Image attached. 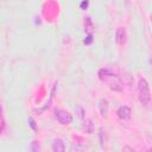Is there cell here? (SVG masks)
I'll use <instances>...</instances> for the list:
<instances>
[{"mask_svg": "<svg viewBox=\"0 0 152 152\" xmlns=\"http://www.w3.org/2000/svg\"><path fill=\"white\" fill-rule=\"evenodd\" d=\"M99 76L103 82L109 84V88L112 90H114V91H121L122 90V83H121L120 78L114 72H112L110 70L102 69L99 71Z\"/></svg>", "mask_w": 152, "mask_h": 152, "instance_id": "obj_1", "label": "cell"}, {"mask_svg": "<svg viewBox=\"0 0 152 152\" xmlns=\"http://www.w3.org/2000/svg\"><path fill=\"white\" fill-rule=\"evenodd\" d=\"M138 97L139 101L144 104V106H148L150 101H151V93H150V87L148 83L145 78H140L139 83H138Z\"/></svg>", "mask_w": 152, "mask_h": 152, "instance_id": "obj_2", "label": "cell"}, {"mask_svg": "<svg viewBox=\"0 0 152 152\" xmlns=\"http://www.w3.org/2000/svg\"><path fill=\"white\" fill-rule=\"evenodd\" d=\"M55 115H56V119L58 120V122L62 124V125H69V124H71V121H72L71 114H69V113L65 112V110L56 109V110H55Z\"/></svg>", "mask_w": 152, "mask_h": 152, "instance_id": "obj_3", "label": "cell"}, {"mask_svg": "<svg viewBox=\"0 0 152 152\" xmlns=\"http://www.w3.org/2000/svg\"><path fill=\"white\" fill-rule=\"evenodd\" d=\"M115 40H116V43L120 44V45L125 44V42H126V30H125L124 27H119V28L116 30Z\"/></svg>", "mask_w": 152, "mask_h": 152, "instance_id": "obj_4", "label": "cell"}, {"mask_svg": "<svg viewBox=\"0 0 152 152\" xmlns=\"http://www.w3.org/2000/svg\"><path fill=\"white\" fill-rule=\"evenodd\" d=\"M118 116L122 120H126V119H129L131 116V109L127 107V106H122L118 109Z\"/></svg>", "mask_w": 152, "mask_h": 152, "instance_id": "obj_5", "label": "cell"}, {"mask_svg": "<svg viewBox=\"0 0 152 152\" xmlns=\"http://www.w3.org/2000/svg\"><path fill=\"white\" fill-rule=\"evenodd\" d=\"M52 150L55 152H63L65 150V145L62 139H55L52 144Z\"/></svg>", "mask_w": 152, "mask_h": 152, "instance_id": "obj_6", "label": "cell"}, {"mask_svg": "<svg viewBox=\"0 0 152 152\" xmlns=\"http://www.w3.org/2000/svg\"><path fill=\"white\" fill-rule=\"evenodd\" d=\"M83 131L87 133V134H91L93 131H94V125H93V121L90 119H86V121L83 122V126H82Z\"/></svg>", "mask_w": 152, "mask_h": 152, "instance_id": "obj_7", "label": "cell"}, {"mask_svg": "<svg viewBox=\"0 0 152 152\" xmlns=\"http://www.w3.org/2000/svg\"><path fill=\"white\" fill-rule=\"evenodd\" d=\"M99 109H100L101 115L102 116H106L107 113H108V101L104 100V99H102L100 101V103H99Z\"/></svg>", "mask_w": 152, "mask_h": 152, "instance_id": "obj_8", "label": "cell"}, {"mask_svg": "<svg viewBox=\"0 0 152 152\" xmlns=\"http://www.w3.org/2000/svg\"><path fill=\"white\" fill-rule=\"evenodd\" d=\"M84 27H86L87 31H89V32L93 30V21H91V19H90L89 17L84 18Z\"/></svg>", "mask_w": 152, "mask_h": 152, "instance_id": "obj_9", "label": "cell"}, {"mask_svg": "<svg viewBox=\"0 0 152 152\" xmlns=\"http://www.w3.org/2000/svg\"><path fill=\"white\" fill-rule=\"evenodd\" d=\"M30 150L31 151H33V152H38V151H40V145H39V142L38 141H32V144H31V146H30Z\"/></svg>", "mask_w": 152, "mask_h": 152, "instance_id": "obj_10", "label": "cell"}, {"mask_svg": "<svg viewBox=\"0 0 152 152\" xmlns=\"http://www.w3.org/2000/svg\"><path fill=\"white\" fill-rule=\"evenodd\" d=\"M75 112H76V114H77V116H78L80 119H82V118H83V114H84V109H83L81 106H77V107L75 108Z\"/></svg>", "mask_w": 152, "mask_h": 152, "instance_id": "obj_11", "label": "cell"}, {"mask_svg": "<svg viewBox=\"0 0 152 152\" xmlns=\"http://www.w3.org/2000/svg\"><path fill=\"white\" fill-rule=\"evenodd\" d=\"M4 131H5V121L1 114V106H0V132H4Z\"/></svg>", "mask_w": 152, "mask_h": 152, "instance_id": "obj_12", "label": "cell"}, {"mask_svg": "<svg viewBox=\"0 0 152 152\" xmlns=\"http://www.w3.org/2000/svg\"><path fill=\"white\" fill-rule=\"evenodd\" d=\"M28 122H30V126H31L33 129H36V125H34V121H33V119H32V118H30V119H28Z\"/></svg>", "mask_w": 152, "mask_h": 152, "instance_id": "obj_13", "label": "cell"}, {"mask_svg": "<svg viewBox=\"0 0 152 152\" xmlns=\"http://www.w3.org/2000/svg\"><path fill=\"white\" fill-rule=\"evenodd\" d=\"M87 6H88V0L82 1V4H81V8H87Z\"/></svg>", "mask_w": 152, "mask_h": 152, "instance_id": "obj_14", "label": "cell"}, {"mask_svg": "<svg viewBox=\"0 0 152 152\" xmlns=\"http://www.w3.org/2000/svg\"><path fill=\"white\" fill-rule=\"evenodd\" d=\"M87 38H88V39H87V40L84 39V43H86V44H89V43H91V34H89Z\"/></svg>", "mask_w": 152, "mask_h": 152, "instance_id": "obj_15", "label": "cell"}]
</instances>
